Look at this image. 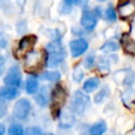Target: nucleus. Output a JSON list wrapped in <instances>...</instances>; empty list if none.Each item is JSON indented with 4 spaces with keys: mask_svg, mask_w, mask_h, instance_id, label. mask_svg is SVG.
I'll use <instances>...</instances> for the list:
<instances>
[{
    "mask_svg": "<svg viewBox=\"0 0 135 135\" xmlns=\"http://www.w3.org/2000/svg\"><path fill=\"white\" fill-rule=\"evenodd\" d=\"M98 84H99L98 78H96V77L90 78V79H88V80L84 82V84H83V90H84V92H86V93H91V92H93L95 89H97Z\"/></svg>",
    "mask_w": 135,
    "mask_h": 135,
    "instance_id": "a211bd4d",
    "label": "nucleus"
},
{
    "mask_svg": "<svg viewBox=\"0 0 135 135\" xmlns=\"http://www.w3.org/2000/svg\"><path fill=\"white\" fill-rule=\"evenodd\" d=\"M60 73L59 72H56V71H53V72H46L42 75V78L45 79V80H49V81H57L58 79H60Z\"/></svg>",
    "mask_w": 135,
    "mask_h": 135,
    "instance_id": "4be33fe9",
    "label": "nucleus"
},
{
    "mask_svg": "<svg viewBox=\"0 0 135 135\" xmlns=\"http://www.w3.org/2000/svg\"><path fill=\"white\" fill-rule=\"evenodd\" d=\"M73 78H74V80H75L76 82H79L80 80H82V78H83V72H82V70H81L80 66H76V68L74 69Z\"/></svg>",
    "mask_w": 135,
    "mask_h": 135,
    "instance_id": "b1692460",
    "label": "nucleus"
},
{
    "mask_svg": "<svg viewBox=\"0 0 135 135\" xmlns=\"http://www.w3.org/2000/svg\"><path fill=\"white\" fill-rule=\"evenodd\" d=\"M17 1V4L20 6V7H22L24 4H25V0H16Z\"/></svg>",
    "mask_w": 135,
    "mask_h": 135,
    "instance_id": "7c9ffc66",
    "label": "nucleus"
},
{
    "mask_svg": "<svg viewBox=\"0 0 135 135\" xmlns=\"http://www.w3.org/2000/svg\"><path fill=\"white\" fill-rule=\"evenodd\" d=\"M75 119H74V116L71 115V114H68V113H62L60 115V127L61 128H70L73 126Z\"/></svg>",
    "mask_w": 135,
    "mask_h": 135,
    "instance_id": "2eb2a0df",
    "label": "nucleus"
},
{
    "mask_svg": "<svg viewBox=\"0 0 135 135\" xmlns=\"http://www.w3.org/2000/svg\"><path fill=\"white\" fill-rule=\"evenodd\" d=\"M30 110H31V103L27 99L25 98H22V99H19L16 104L14 105V109H13V114L16 118L22 120V119H25L30 113Z\"/></svg>",
    "mask_w": 135,
    "mask_h": 135,
    "instance_id": "20e7f679",
    "label": "nucleus"
},
{
    "mask_svg": "<svg viewBox=\"0 0 135 135\" xmlns=\"http://www.w3.org/2000/svg\"><path fill=\"white\" fill-rule=\"evenodd\" d=\"M4 132H5L4 124H3V123H1V124H0V135H3V134H4Z\"/></svg>",
    "mask_w": 135,
    "mask_h": 135,
    "instance_id": "2f4dec72",
    "label": "nucleus"
},
{
    "mask_svg": "<svg viewBox=\"0 0 135 135\" xmlns=\"http://www.w3.org/2000/svg\"><path fill=\"white\" fill-rule=\"evenodd\" d=\"M64 3L66 5H76V4H79L80 0H63Z\"/></svg>",
    "mask_w": 135,
    "mask_h": 135,
    "instance_id": "c85d7f7f",
    "label": "nucleus"
},
{
    "mask_svg": "<svg viewBox=\"0 0 135 135\" xmlns=\"http://www.w3.org/2000/svg\"><path fill=\"white\" fill-rule=\"evenodd\" d=\"M45 135H54V134H52V133H49V134H45Z\"/></svg>",
    "mask_w": 135,
    "mask_h": 135,
    "instance_id": "72a5a7b5",
    "label": "nucleus"
},
{
    "mask_svg": "<svg viewBox=\"0 0 135 135\" xmlns=\"http://www.w3.org/2000/svg\"><path fill=\"white\" fill-rule=\"evenodd\" d=\"M115 76H118V78H115L117 82L119 80H122V83L127 85L132 84L135 80V75L132 71H119L115 74Z\"/></svg>",
    "mask_w": 135,
    "mask_h": 135,
    "instance_id": "9b49d317",
    "label": "nucleus"
},
{
    "mask_svg": "<svg viewBox=\"0 0 135 135\" xmlns=\"http://www.w3.org/2000/svg\"><path fill=\"white\" fill-rule=\"evenodd\" d=\"M80 22H81V25L88 30V31H91L94 28V26L96 25L97 23V19H96V16L94 13H92L91 11H83L82 13V16H81V19H80Z\"/></svg>",
    "mask_w": 135,
    "mask_h": 135,
    "instance_id": "6e6552de",
    "label": "nucleus"
},
{
    "mask_svg": "<svg viewBox=\"0 0 135 135\" xmlns=\"http://www.w3.org/2000/svg\"><path fill=\"white\" fill-rule=\"evenodd\" d=\"M49 50V58H47V66L55 68L59 63H61L64 59L65 53L62 45L58 41H54L47 44Z\"/></svg>",
    "mask_w": 135,
    "mask_h": 135,
    "instance_id": "f257e3e1",
    "label": "nucleus"
},
{
    "mask_svg": "<svg viewBox=\"0 0 135 135\" xmlns=\"http://www.w3.org/2000/svg\"><path fill=\"white\" fill-rule=\"evenodd\" d=\"M88 103H89V97L86 95H84L81 91H76L72 98L71 108L74 113L81 115V114H83Z\"/></svg>",
    "mask_w": 135,
    "mask_h": 135,
    "instance_id": "f03ea898",
    "label": "nucleus"
},
{
    "mask_svg": "<svg viewBox=\"0 0 135 135\" xmlns=\"http://www.w3.org/2000/svg\"><path fill=\"white\" fill-rule=\"evenodd\" d=\"M1 108H2V110H1V112H0V114H1V117L2 116H4V110H5V104H4V99H1Z\"/></svg>",
    "mask_w": 135,
    "mask_h": 135,
    "instance_id": "c756f323",
    "label": "nucleus"
},
{
    "mask_svg": "<svg viewBox=\"0 0 135 135\" xmlns=\"http://www.w3.org/2000/svg\"><path fill=\"white\" fill-rule=\"evenodd\" d=\"M116 18H117V15H116V12H115L114 7L112 5H110L105 11V19L108 21L114 22V21H116Z\"/></svg>",
    "mask_w": 135,
    "mask_h": 135,
    "instance_id": "5701e85b",
    "label": "nucleus"
},
{
    "mask_svg": "<svg viewBox=\"0 0 135 135\" xmlns=\"http://www.w3.org/2000/svg\"><path fill=\"white\" fill-rule=\"evenodd\" d=\"M42 59H43V54L40 51H32L27 53L25 56V63H24L25 71L27 72L36 71L42 63Z\"/></svg>",
    "mask_w": 135,
    "mask_h": 135,
    "instance_id": "7ed1b4c3",
    "label": "nucleus"
},
{
    "mask_svg": "<svg viewBox=\"0 0 135 135\" xmlns=\"http://www.w3.org/2000/svg\"><path fill=\"white\" fill-rule=\"evenodd\" d=\"M134 134H135V127H134Z\"/></svg>",
    "mask_w": 135,
    "mask_h": 135,
    "instance_id": "c9c22d12",
    "label": "nucleus"
},
{
    "mask_svg": "<svg viewBox=\"0 0 135 135\" xmlns=\"http://www.w3.org/2000/svg\"><path fill=\"white\" fill-rule=\"evenodd\" d=\"M99 63H100V64H99V68H100V69H109V66H110L109 61L105 60V59H101Z\"/></svg>",
    "mask_w": 135,
    "mask_h": 135,
    "instance_id": "cd10ccee",
    "label": "nucleus"
},
{
    "mask_svg": "<svg viewBox=\"0 0 135 135\" xmlns=\"http://www.w3.org/2000/svg\"><path fill=\"white\" fill-rule=\"evenodd\" d=\"M118 13L121 17H124V18L132 16L135 13V3L129 1V2H124L120 4L118 6Z\"/></svg>",
    "mask_w": 135,
    "mask_h": 135,
    "instance_id": "f8f14e48",
    "label": "nucleus"
},
{
    "mask_svg": "<svg viewBox=\"0 0 135 135\" xmlns=\"http://www.w3.org/2000/svg\"><path fill=\"white\" fill-rule=\"evenodd\" d=\"M123 43V47H124V52L135 56V41L132 40L130 37H124V39L122 40Z\"/></svg>",
    "mask_w": 135,
    "mask_h": 135,
    "instance_id": "f3484780",
    "label": "nucleus"
},
{
    "mask_svg": "<svg viewBox=\"0 0 135 135\" xmlns=\"http://www.w3.org/2000/svg\"><path fill=\"white\" fill-rule=\"evenodd\" d=\"M36 40H37L36 36H33V35L23 37V38L20 40V42H19V45H18V46H19V47H18V53H19V54L30 53L28 51L34 46Z\"/></svg>",
    "mask_w": 135,
    "mask_h": 135,
    "instance_id": "1a4fd4ad",
    "label": "nucleus"
},
{
    "mask_svg": "<svg viewBox=\"0 0 135 135\" xmlns=\"http://www.w3.org/2000/svg\"><path fill=\"white\" fill-rule=\"evenodd\" d=\"M107 130V126L103 121H99L95 124H93L90 128V134L91 135H102Z\"/></svg>",
    "mask_w": 135,
    "mask_h": 135,
    "instance_id": "dca6fc26",
    "label": "nucleus"
},
{
    "mask_svg": "<svg viewBox=\"0 0 135 135\" xmlns=\"http://www.w3.org/2000/svg\"><path fill=\"white\" fill-rule=\"evenodd\" d=\"M66 98V93L64 91V89H62L61 86H56L55 90L52 93V107H53V111L58 112L59 109L61 108V105L64 103Z\"/></svg>",
    "mask_w": 135,
    "mask_h": 135,
    "instance_id": "423d86ee",
    "label": "nucleus"
},
{
    "mask_svg": "<svg viewBox=\"0 0 135 135\" xmlns=\"http://www.w3.org/2000/svg\"><path fill=\"white\" fill-rule=\"evenodd\" d=\"M7 135H24L23 128L18 123H14L9 127Z\"/></svg>",
    "mask_w": 135,
    "mask_h": 135,
    "instance_id": "412c9836",
    "label": "nucleus"
},
{
    "mask_svg": "<svg viewBox=\"0 0 135 135\" xmlns=\"http://www.w3.org/2000/svg\"><path fill=\"white\" fill-rule=\"evenodd\" d=\"M99 1H101V2H103V1H107V0H99Z\"/></svg>",
    "mask_w": 135,
    "mask_h": 135,
    "instance_id": "f704fd0d",
    "label": "nucleus"
},
{
    "mask_svg": "<svg viewBox=\"0 0 135 135\" xmlns=\"http://www.w3.org/2000/svg\"><path fill=\"white\" fill-rule=\"evenodd\" d=\"M3 68H4V59H3V57H1V73L3 71Z\"/></svg>",
    "mask_w": 135,
    "mask_h": 135,
    "instance_id": "473e14b6",
    "label": "nucleus"
},
{
    "mask_svg": "<svg viewBox=\"0 0 135 135\" xmlns=\"http://www.w3.org/2000/svg\"><path fill=\"white\" fill-rule=\"evenodd\" d=\"M19 95V91L14 86H2L0 90V96L5 100H13Z\"/></svg>",
    "mask_w": 135,
    "mask_h": 135,
    "instance_id": "ddd939ff",
    "label": "nucleus"
},
{
    "mask_svg": "<svg viewBox=\"0 0 135 135\" xmlns=\"http://www.w3.org/2000/svg\"><path fill=\"white\" fill-rule=\"evenodd\" d=\"M26 135H42L41 130L38 127H31L26 131Z\"/></svg>",
    "mask_w": 135,
    "mask_h": 135,
    "instance_id": "bb28decb",
    "label": "nucleus"
},
{
    "mask_svg": "<svg viewBox=\"0 0 135 135\" xmlns=\"http://www.w3.org/2000/svg\"><path fill=\"white\" fill-rule=\"evenodd\" d=\"M25 90L28 94H34L38 91V80L34 76H30L26 79L25 83Z\"/></svg>",
    "mask_w": 135,
    "mask_h": 135,
    "instance_id": "4468645a",
    "label": "nucleus"
},
{
    "mask_svg": "<svg viewBox=\"0 0 135 135\" xmlns=\"http://www.w3.org/2000/svg\"><path fill=\"white\" fill-rule=\"evenodd\" d=\"M135 99V92L132 89H128L123 94H122V100L126 105L130 107V104L134 101Z\"/></svg>",
    "mask_w": 135,
    "mask_h": 135,
    "instance_id": "6ab92c4d",
    "label": "nucleus"
},
{
    "mask_svg": "<svg viewBox=\"0 0 135 135\" xmlns=\"http://www.w3.org/2000/svg\"><path fill=\"white\" fill-rule=\"evenodd\" d=\"M94 64V56L93 55H88L84 59V66L86 69H91Z\"/></svg>",
    "mask_w": 135,
    "mask_h": 135,
    "instance_id": "a878e982",
    "label": "nucleus"
},
{
    "mask_svg": "<svg viewBox=\"0 0 135 135\" xmlns=\"http://www.w3.org/2000/svg\"><path fill=\"white\" fill-rule=\"evenodd\" d=\"M118 44L115 42V41H112V40H110V41H108V42H105L102 46H101V51L102 52H105V53H109V52H115V51H117L118 50Z\"/></svg>",
    "mask_w": 135,
    "mask_h": 135,
    "instance_id": "aec40b11",
    "label": "nucleus"
},
{
    "mask_svg": "<svg viewBox=\"0 0 135 135\" xmlns=\"http://www.w3.org/2000/svg\"><path fill=\"white\" fill-rule=\"evenodd\" d=\"M3 80H4V83L6 85L18 88L21 83V72H20L19 68L17 65L9 68V70H8L7 74L5 75Z\"/></svg>",
    "mask_w": 135,
    "mask_h": 135,
    "instance_id": "39448f33",
    "label": "nucleus"
},
{
    "mask_svg": "<svg viewBox=\"0 0 135 135\" xmlns=\"http://www.w3.org/2000/svg\"><path fill=\"white\" fill-rule=\"evenodd\" d=\"M105 94H107V88L102 89V90H101V91H100L98 94H96V96H95V98H94L95 102H96V103H99V102H101V101L103 100V98H104Z\"/></svg>",
    "mask_w": 135,
    "mask_h": 135,
    "instance_id": "393cba45",
    "label": "nucleus"
},
{
    "mask_svg": "<svg viewBox=\"0 0 135 135\" xmlns=\"http://www.w3.org/2000/svg\"><path fill=\"white\" fill-rule=\"evenodd\" d=\"M70 49H71V53L73 57H78L80 55H82L86 49H88V42L84 39H75L73 41H71L70 43Z\"/></svg>",
    "mask_w": 135,
    "mask_h": 135,
    "instance_id": "0eeeda50",
    "label": "nucleus"
},
{
    "mask_svg": "<svg viewBox=\"0 0 135 135\" xmlns=\"http://www.w3.org/2000/svg\"><path fill=\"white\" fill-rule=\"evenodd\" d=\"M35 100L41 107H44L49 103V101H50V91H49V88L46 85H42L36 92Z\"/></svg>",
    "mask_w": 135,
    "mask_h": 135,
    "instance_id": "9d476101",
    "label": "nucleus"
}]
</instances>
